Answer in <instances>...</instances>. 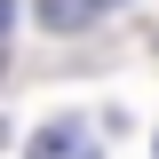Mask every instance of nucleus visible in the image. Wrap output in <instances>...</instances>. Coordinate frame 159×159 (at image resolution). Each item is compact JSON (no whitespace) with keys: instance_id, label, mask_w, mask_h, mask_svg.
<instances>
[{"instance_id":"nucleus-3","label":"nucleus","mask_w":159,"mask_h":159,"mask_svg":"<svg viewBox=\"0 0 159 159\" xmlns=\"http://www.w3.org/2000/svg\"><path fill=\"white\" fill-rule=\"evenodd\" d=\"M8 24H16V0H0V32H8Z\"/></svg>"},{"instance_id":"nucleus-1","label":"nucleus","mask_w":159,"mask_h":159,"mask_svg":"<svg viewBox=\"0 0 159 159\" xmlns=\"http://www.w3.org/2000/svg\"><path fill=\"white\" fill-rule=\"evenodd\" d=\"M111 0H40V24L48 32H80V24H96Z\"/></svg>"},{"instance_id":"nucleus-2","label":"nucleus","mask_w":159,"mask_h":159,"mask_svg":"<svg viewBox=\"0 0 159 159\" xmlns=\"http://www.w3.org/2000/svg\"><path fill=\"white\" fill-rule=\"evenodd\" d=\"M72 143H88V127H72V119H64V127H48V135L32 143V151H72Z\"/></svg>"}]
</instances>
